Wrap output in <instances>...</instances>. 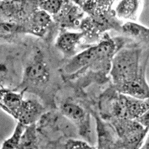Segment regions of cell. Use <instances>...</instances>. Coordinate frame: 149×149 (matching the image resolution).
Returning <instances> with one entry per match:
<instances>
[{
  "label": "cell",
  "instance_id": "9",
  "mask_svg": "<svg viewBox=\"0 0 149 149\" xmlns=\"http://www.w3.org/2000/svg\"><path fill=\"white\" fill-rule=\"evenodd\" d=\"M83 9L74 1H64L60 12L52 17L63 29L79 30L81 20L86 16Z\"/></svg>",
  "mask_w": 149,
  "mask_h": 149
},
{
  "label": "cell",
  "instance_id": "5",
  "mask_svg": "<svg viewBox=\"0 0 149 149\" xmlns=\"http://www.w3.org/2000/svg\"><path fill=\"white\" fill-rule=\"evenodd\" d=\"M112 126L126 149H140L148 131L136 120L112 119Z\"/></svg>",
  "mask_w": 149,
  "mask_h": 149
},
{
  "label": "cell",
  "instance_id": "19",
  "mask_svg": "<svg viewBox=\"0 0 149 149\" xmlns=\"http://www.w3.org/2000/svg\"><path fill=\"white\" fill-rule=\"evenodd\" d=\"M8 69L6 66L0 62V89H4L3 85L6 81L8 76Z\"/></svg>",
  "mask_w": 149,
  "mask_h": 149
},
{
  "label": "cell",
  "instance_id": "17",
  "mask_svg": "<svg viewBox=\"0 0 149 149\" xmlns=\"http://www.w3.org/2000/svg\"><path fill=\"white\" fill-rule=\"evenodd\" d=\"M22 33L24 31L23 26L21 24L12 21L0 22V38Z\"/></svg>",
  "mask_w": 149,
  "mask_h": 149
},
{
  "label": "cell",
  "instance_id": "7",
  "mask_svg": "<svg viewBox=\"0 0 149 149\" xmlns=\"http://www.w3.org/2000/svg\"><path fill=\"white\" fill-rule=\"evenodd\" d=\"M59 109L62 115L74 125L81 136L86 138L89 136L90 116L79 103L68 98L61 103Z\"/></svg>",
  "mask_w": 149,
  "mask_h": 149
},
{
  "label": "cell",
  "instance_id": "14",
  "mask_svg": "<svg viewBox=\"0 0 149 149\" xmlns=\"http://www.w3.org/2000/svg\"><path fill=\"white\" fill-rule=\"evenodd\" d=\"M17 149H39L37 128L36 123L25 127Z\"/></svg>",
  "mask_w": 149,
  "mask_h": 149
},
{
  "label": "cell",
  "instance_id": "11",
  "mask_svg": "<svg viewBox=\"0 0 149 149\" xmlns=\"http://www.w3.org/2000/svg\"><path fill=\"white\" fill-rule=\"evenodd\" d=\"M143 1L123 0L114 1L113 10L116 17L122 22L139 23Z\"/></svg>",
  "mask_w": 149,
  "mask_h": 149
},
{
  "label": "cell",
  "instance_id": "8",
  "mask_svg": "<svg viewBox=\"0 0 149 149\" xmlns=\"http://www.w3.org/2000/svg\"><path fill=\"white\" fill-rule=\"evenodd\" d=\"M84 46L90 47L86 44L84 35L80 31H63L56 37L55 42L57 50L68 59L86 49Z\"/></svg>",
  "mask_w": 149,
  "mask_h": 149
},
{
  "label": "cell",
  "instance_id": "4",
  "mask_svg": "<svg viewBox=\"0 0 149 149\" xmlns=\"http://www.w3.org/2000/svg\"><path fill=\"white\" fill-rule=\"evenodd\" d=\"M51 69L41 50L37 49L27 61L18 87L19 91L41 88L51 79ZM18 88V89H19Z\"/></svg>",
  "mask_w": 149,
  "mask_h": 149
},
{
  "label": "cell",
  "instance_id": "13",
  "mask_svg": "<svg viewBox=\"0 0 149 149\" xmlns=\"http://www.w3.org/2000/svg\"><path fill=\"white\" fill-rule=\"evenodd\" d=\"M119 33L125 38L142 48L149 49V27L140 23L124 22L121 26Z\"/></svg>",
  "mask_w": 149,
  "mask_h": 149
},
{
  "label": "cell",
  "instance_id": "21",
  "mask_svg": "<svg viewBox=\"0 0 149 149\" xmlns=\"http://www.w3.org/2000/svg\"><path fill=\"white\" fill-rule=\"evenodd\" d=\"M140 149H149V132L146 135Z\"/></svg>",
  "mask_w": 149,
  "mask_h": 149
},
{
  "label": "cell",
  "instance_id": "18",
  "mask_svg": "<svg viewBox=\"0 0 149 149\" xmlns=\"http://www.w3.org/2000/svg\"><path fill=\"white\" fill-rule=\"evenodd\" d=\"M63 149H98L86 141L76 139H69L63 144Z\"/></svg>",
  "mask_w": 149,
  "mask_h": 149
},
{
  "label": "cell",
  "instance_id": "6",
  "mask_svg": "<svg viewBox=\"0 0 149 149\" xmlns=\"http://www.w3.org/2000/svg\"><path fill=\"white\" fill-rule=\"evenodd\" d=\"M149 108V99L140 100L118 93L112 101L111 114L115 119L137 120Z\"/></svg>",
  "mask_w": 149,
  "mask_h": 149
},
{
  "label": "cell",
  "instance_id": "1",
  "mask_svg": "<svg viewBox=\"0 0 149 149\" xmlns=\"http://www.w3.org/2000/svg\"><path fill=\"white\" fill-rule=\"evenodd\" d=\"M123 44L124 38H111L106 33L98 42L69 59L62 70L65 77L73 79L88 69L95 72H109L113 56Z\"/></svg>",
  "mask_w": 149,
  "mask_h": 149
},
{
  "label": "cell",
  "instance_id": "12",
  "mask_svg": "<svg viewBox=\"0 0 149 149\" xmlns=\"http://www.w3.org/2000/svg\"><path fill=\"white\" fill-rule=\"evenodd\" d=\"M43 111L44 108L38 101L24 98L13 118L18 122L24 126H28L36 123L42 115Z\"/></svg>",
  "mask_w": 149,
  "mask_h": 149
},
{
  "label": "cell",
  "instance_id": "2",
  "mask_svg": "<svg viewBox=\"0 0 149 149\" xmlns=\"http://www.w3.org/2000/svg\"><path fill=\"white\" fill-rule=\"evenodd\" d=\"M148 50L132 42L116 52L109 72L114 88L134 82L147 81L146 72L149 58Z\"/></svg>",
  "mask_w": 149,
  "mask_h": 149
},
{
  "label": "cell",
  "instance_id": "16",
  "mask_svg": "<svg viewBox=\"0 0 149 149\" xmlns=\"http://www.w3.org/2000/svg\"><path fill=\"white\" fill-rule=\"evenodd\" d=\"M37 8L48 14L51 15L52 17L56 16L62 9L64 1H37Z\"/></svg>",
  "mask_w": 149,
  "mask_h": 149
},
{
  "label": "cell",
  "instance_id": "20",
  "mask_svg": "<svg viewBox=\"0 0 149 149\" xmlns=\"http://www.w3.org/2000/svg\"><path fill=\"white\" fill-rule=\"evenodd\" d=\"M136 120L147 129L149 132V108Z\"/></svg>",
  "mask_w": 149,
  "mask_h": 149
},
{
  "label": "cell",
  "instance_id": "22",
  "mask_svg": "<svg viewBox=\"0 0 149 149\" xmlns=\"http://www.w3.org/2000/svg\"><path fill=\"white\" fill-rule=\"evenodd\" d=\"M7 89H0V98H1V97L2 96V95L7 91Z\"/></svg>",
  "mask_w": 149,
  "mask_h": 149
},
{
  "label": "cell",
  "instance_id": "3",
  "mask_svg": "<svg viewBox=\"0 0 149 149\" xmlns=\"http://www.w3.org/2000/svg\"><path fill=\"white\" fill-rule=\"evenodd\" d=\"M90 19L94 25L102 34L111 29L120 32L123 23L115 16L111 1H74Z\"/></svg>",
  "mask_w": 149,
  "mask_h": 149
},
{
  "label": "cell",
  "instance_id": "15",
  "mask_svg": "<svg viewBox=\"0 0 149 149\" xmlns=\"http://www.w3.org/2000/svg\"><path fill=\"white\" fill-rule=\"evenodd\" d=\"M26 126L17 122L13 133L3 142L0 149H17L21 136Z\"/></svg>",
  "mask_w": 149,
  "mask_h": 149
},
{
  "label": "cell",
  "instance_id": "10",
  "mask_svg": "<svg viewBox=\"0 0 149 149\" xmlns=\"http://www.w3.org/2000/svg\"><path fill=\"white\" fill-rule=\"evenodd\" d=\"M53 23L51 15L38 8L33 11L26 22L22 24L24 33L40 37H43Z\"/></svg>",
  "mask_w": 149,
  "mask_h": 149
}]
</instances>
